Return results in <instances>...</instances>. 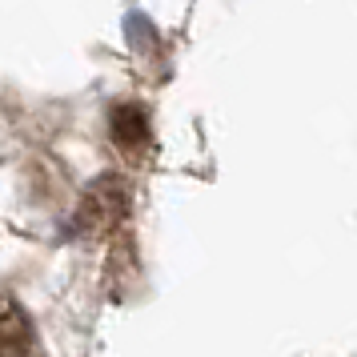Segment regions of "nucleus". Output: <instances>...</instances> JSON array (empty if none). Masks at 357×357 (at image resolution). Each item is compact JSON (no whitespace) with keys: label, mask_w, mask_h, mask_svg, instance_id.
<instances>
[{"label":"nucleus","mask_w":357,"mask_h":357,"mask_svg":"<svg viewBox=\"0 0 357 357\" xmlns=\"http://www.w3.org/2000/svg\"><path fill=\"white\" fill-rule=\"evenodd\" d=\"M113 137H116V145H129V149L145 145V141H149L145 113H141L137 105H121V109L113 113Z\"/></svg>","instance_id":"obj_2"},{"label":"nucleus","mask_w":357,"mask_h":357,"mask_svg":"<svg viewBox=\"0 0 357 357\" xmlns=\"http://www.w3.org/2000/svg\"><path fill=\"white\" fill-rule=\"evenodd\" d=\"M0 357H29V321L8 293H0Z\"/></svg>","instance_id":"obj_1"}]
</instances>
